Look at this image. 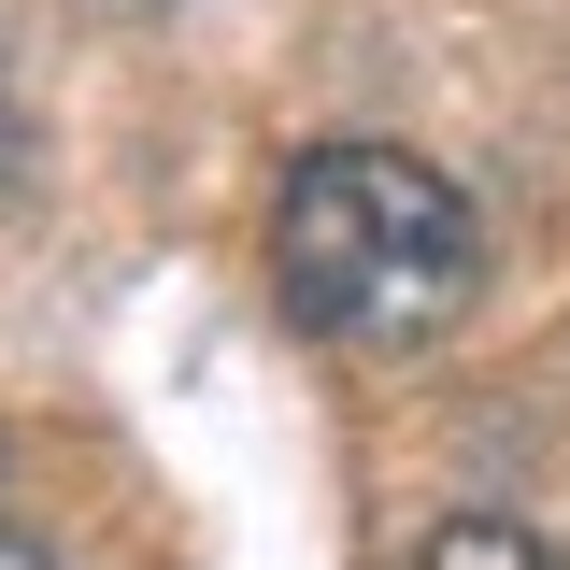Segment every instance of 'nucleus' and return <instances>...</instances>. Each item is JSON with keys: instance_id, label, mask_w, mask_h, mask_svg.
I'll return each instance as SVG.
<instances>
[{"instance_id": "nucleus-1", "label": "nucleus", "mask_w": 570, "mask_h": 570, "mask_svg": "<svg viewBox=\"0 0 570 570\" xmlns=\"http://www.w3.org/2000/svg\"><path fill=\"white\" fill-rule=\"evenodd\" d=\"M485 285V228L456 200V171H428L400 142H314L285 157V200H272V299L285 328L343 356H414L471 314Z\"/></svg>"}, {"instance_id": "nucleus-4", "label": "nucleus", "mask_w": 570, "mask_h": 570, "mask_svg": "<svg viewBox=\"0 0 570 570\" xmlns=\"http://www.w3.org/2000/svg\"><path fill=\"white\" fill-rule=\"evenodd\" d=\"M0 570H58V557H43V542H14V528H0Z\"/></svg>"}, {"instance_id": "nucleus-5", "label": "nucleus", "mask_w": 570, "mask_h": 570, "mask_svg": "<svg viewBox=\"0 0 570 570\" xmlns=\"http://www.w3.org/2000/svg\"><path fill=\"white\" fill-rule=\"evenodd\" d=\"M115 14H171V0H115Z\"/></svg>"}, {"instance_id": "nucleus-3", "label": "nucleus", "mask_w": 570, "mask_h": 570, "mask_svg": "<svg viewBox=\"0 0 570 570\" xmlns=\"http://www.w3.org/2000/svg\"><path fill=\"white\" fill-rule=\"evenodd\" d=\"M14 171H29V115L0 100V186H14Z\"/></svg>"}, {"instance_id": "nucleus-2", "label": "nucleus", "mask_w": 570, "mask_h": 570, "mask_svg": "<svg viewBox=\"0 0 570 570\" xmlns=\"http://www.w3.org/2000/svg\"><path fill=\"white\" fill-rule=\"evenodd\" d=\"M400 570H570V542L513 528V513H442V528H414Z\"/></svg>"}]
</instances>
